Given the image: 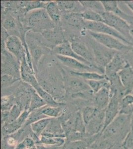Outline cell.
<instances>
[{
	"label": "cell",
	"instance_id": "4dcf8cb0",
	"mask_svg": "<svg viewBox=\"0 0 133 149\" xmlns=\"http://www.w3.org/2000/svg\"><path fill=\"white\" fill-rule=\"evenodd\" d=\"M86 81L94 93H97L101 88H106L110 89L111 88L110 83L107 78L102 80H88Z\"/></svg>",
	"mask_w": 133,
	"mask_h": 149
},
{
	"label": "cell",
	"instance_id": "7bdbcfd3",
	"mask_svg": "<svg viewBox=\"0 0 133 149\" xmlns=\"http://www.w3.org/2000/svg\"><path fill=\"white\" fill-rule=\"evenodd\" d=\"M123 149H133V129H131L125 136L121 144Z\"/></svg>",
	"mask_w": 133,
	"mask_h": 149
},
{
	"label": "cell",
	"instance_id": "6da1fadb",
	"mask_svg": "<svg viewBox=\"0 0 133 149\" xmlns=\"http://www.w3.org/2000/svg\"><path fill=\"white\" fill-rule=\"evenodd\" d=\"M131 115L119 113L114 120L106 127L101 133L103 139H109L118 136L124 140L126 135L131 130Z\"/></svg>",
	"mask_w": 133,
	"mask_h": 149
},
{
	"label": "cell",
	"instance_id": "836d02e7",
	"mask_svg": "<svg viewBox=\"0 0 133 149\" xmlns=\"http://www.w3.org/2000/svg\"><path fill=\"white\" fill-rule=\"evenodd\" d=\"M60 107H46L42 109V113L50 118H58L63 114V109Z\"/></svg>",
	"mask_w": 133,
	"mask_h": 149
},
{
	"label": "cell",
	"instance_id": "d6a6232c",
	"mask_svg": "<svg viewBox=\"0 0 133 149\" xmlns=\"http://www.w3.org/2000/svg\"><path fill=\"white\" fill-rule=\"evenodd\" d=\"M61 11L70 12H75L78 6L81 5L79 1H56Z\"/></svg>",
	"mask_w": 133,
	"mask_h": 149
},
{
	"label": "cell",
	"instance_id": "db71d44e",
	"mask_svg": "<svg viewBox=\"0 0 133 149\" xmlns=\"http://www.w3.org/2000/svg\"></svg>",
	"mask_w": 133,
	"mask_h": 149
},
{
	"label": "cell",
	"instance_id": "816d5d0a",
	"mask_svg": "<svg viewBox=\"0 0 133 149\" xmlns=\"http://www.w3.org/2000/svg\"><path fill=\"white\" fill-rule=\"evenodd\" d=\"M131 66H132V68H133V65H131Z\"/></svg>",
	"mask_w": 133,
	"mask_h": 149
},
{
	"label": "cell",
	"instance_id": "1f68e13d",
	"mask_svg": "<svg viewBox=\"0 0 133 149\" xmlns=\"http://www.w3.org/2000/svg\"><path fill=\"white\" fill-rule=\"evenodd\" d=\"M82 7L84 8L93 10L98 14H101L105 12L101 1H79Z\"/></svg>",
	"mask_w": 133,
	"mask_h": 149
},
{
	"label": "cell",
	"instance_id": "f35d334b",
	"mask_svg": "<svg viewBox=\"0 0 133 149\" xmlns=\"http://www.w3.org/2000/svg\"><path fill=\"white\" fill-rule=\"evenodd\" d=\"M23 111L22 109L18 104H15L9 110L8 122L7 123H10L16 120L19 118Z\"/></svg>",
	"mask_w": 133,
	"mask_h": 149
},
{
	"label": "cell",
	"instance_id": "44dd1931",
	"mask_svg": "<svg viewBox=\"0 0 133 149\" xmlns=\"http://www.w3.org/2000/svg\"><path fill=\"white\" fill-rule=\"evenodd\" d=\"M66 138L56 137L49 134L43 133L39 138L37 143L46 147L57 148L64 146L66 143Z\"/></svg>",
	"mask_w": 133,
	"mask_h": 149
},
{
	"label": "cell",
	"instance_id": "b9f144b4",
	"mask_svg": "<svg viewBox=\"0 0 133 149\" xmlns=\"http://www.w3.org/2000/svg\"><path fill=\"white\" fill-rule=\"evenodd\" d=\"M14 97L6 96L2 97L1 98V111H9L12 107L15 104H14Z\"/></svg>",
	"mask_w": 133,
	"mask_h": 149
},
{
	"label": "cell",
	"instance_id": "5bb4252c",
	"mask_svg": "<svg viewBox=\"0 0 133 149\" xmlns=\"http://www.w3.org/2000/svg\"><path fill=\"white\" fill-rule=\"evenodd\" d=\"M70 42L72 49L77 54L83 58V59L86 60V61H88V62L91 63L94 66L98 67L95 62L93 51H91L88 47V46L84 44V43L77 39L72 40Z\"/></svg>",
	"mask_w": 133,
	"mask_h": 149
},
{
	"label": "cell",
	"instance_id": "ac0fdd59",
	"mask_svg": "<svg viewBox=\"0 0 133 149\" xmlns=\"http://www.w3.org/2000/svg\"><path fill=\"white\" fill-rule=\"evenodd\" d=\"M31 112L29 110H24L19 118L14 122L7 123L2 127V130L6 134H13L19 130L22 126H24Z\"/></svg>",
	"mask_w": 133,
	"mask_h": 149
},
{
	"label": "cell",
	"instance_id": "7dc6e473",
	"mask_svg": "<svg viewBox=\"0 0 133 149\" xmlns=\"http://www.w3.org/2000/svg\"><path fill=\"white\" fill-rule=\"evenodd\" d=\"M124 3H125L133 13V1H124Z\"/></svg>",
	"mask_w": 133,
	"mask_h": 149
},
{
	"label": "cell",
	"instance_id": "74e56055",
	"mask_svg": "<svg viewBox=\"0 0 133 149\" xmlns=\"http://www.w3.org/2000/svg\"><path fill=\"white\" fill-rule=\"evenodd\" d=\"M42 109L34 110V111L31 112L29 118L27 119V121H26V122L25 125H24L25 126L29 125H30L31 124H32V123L37 121L39 120H41L42 119L48 118V117H46L45 115L42 113Z\"/></svg>",
	"mask_w": 133,
	"mask_h": 149
},
{
	"label": "cell",
	"instance_id": "f907efd6",
	"mask_svg": "<svg viewBox=\"0 0 133 149\" xmlns=\"http://www.w3.org/2000/svg\"><path fill=\"white\" fill-rule=\"evenodd\" d=\"M131 94H132V95H133V89H132V91L131 93Z\"/></svg>",
	"mask_w": 133,
	"mask_h": 149
},
{
	"label": "cell",
	"instance_id": "8992f818",
	"mask_svg": "<svg viewBox=\"0 0 133 149\" xmlns=\"http://www.w3.org/2000/svg\"><path fill=\"white\" fill-rule=\"evenodd\" d=\"M83 27L87 29L88 31H90L107 34L114 36L128 45H133L132 43L130 42L129 41H128L123 36H122L118 31H115L113 28L107 25L104 22H92L84 20Z\"/></svg>",
	"mask_w": 133,
	"mask_h": 149
},
{
	"label": "cell",
	"instance_id": "e0dca14e",
	"mask_svg": "<svg viewBox=\"0 0 133 149\" xmlns=\"http://www.w3.org/2000/svg\"><path fill=\"white\" fill-rule=\"evenodd\" d=\"M112 95L110 88H101L93 96L94 107L98 109L104 110L106 109L111 100Z\"/></svg>",
	"mask_w": 133,
	"mask_h": 149
},
{
	"label": "cell",
	"instance_id": "681fc988",
	"mask_svg": "<svg viewBox=\"0 0 133 149\" xmlns=\"http://www.w3.org/2000/svg\"><path fill=\"white\" fill-rule=\"evenodd\" d=\"M27 149H37V146L36 145V146H33V147H32L30 148Z\"/></svg>",
	"mask_w": 133,
	"mask_h": 149
},
{
	"label": "cell",
	"instance_id": "d590c367",
	"mask_svg": "<svg viewBox=\"0 0 133 149\" xmlns=\"http://www.w3.org/2000/svg\"><path fill=\"white\" fill-rule=\"evenodd\" d=\"M100 110L94 107H86L83 109L81 113L86 125L97 114Z\"/></svg>",
	"mask_w": 133,
	"mask_h": 149
},
{
	"label": "cell",
	"instance_id": "8d00e7d4",
	"mask_svg": "<svg viewBox=\"0 0 133 149\" xmlns=\"http://www.w3.org/2000/svg\"><path fill=\"white\" fill-rule=\"evenodd\" d=\"M81 15L84 20L92 22H104L101 15L93 10L86 9L81 12Z\"/></svg>",
	"mask_w": 133,
	"mask_h": 149
},
{
	"label": "cell",
	"instance_id": "9c48e42d",
	"mask_svg": "<svg viewBox=\"0 0 133 149\" xmlns=\"http://www.w3.org/2000/svg\"><path fill=\"white\" fill-rule=\"evenodd\" d=\"M129 62L122 53H117L105 68L104 74L107 79L118 74L120 71L130 66Z\"/></svg>",
	"mask_w": 133,
	"mask_h": 149
},
{
	"label": "cell",
	"instance_id": "d4e9b609",
	"mask_svg": "<svg viewBox=\"0 0 133 149\" xmlns=\"http://www.w3.org/2000/svg\"><path fill=\"white\" fill-rule=\"evenodd\" d=\"M51 119L50 118H45L31 124L30 125L31 129L36 137L39 139L40 137L45 132L48 127Z\"/></svg>",
	"mask_w": 133,
	"mask_h": 149
},
{
	"label": "cell",
	"instance_id": "7a4b0ae2",
	"mask_svg": "<svg viewBox=\"0 0 133 149\" xmlns=\"http://www.w3.org/2000/svg\"><path fill=\"white\" fill-rule=\"evenodd\" d=\"M27 23L30 29L41 33L56 26L47 14L46 9H37L29 12L27 15Z\"/></svg>",
	"mask_w": 133,
	"mask_h": 149
},
{
	"label": "cell",
	"instance_id": "f6af8a7d",
	"mask_svg": "<svg viewBox=\"0 0 133 149\" xmlns=\"http://www.w3.org/2000/svg\"><path fill=\"white\" fill-rule=\"evenodd\" d=\"M124 54H126V56H125V57L126 58H128L129 57V58H130V59L133 61V44L130 48L129 50Z\"/></svg>",
	"mask_w": 133,
	"mask_h": 149
},
{
	"label": "cell",
	"instance_id": "603a6c76",
	"mask_svg": "<svg viewBox=\"0 0 133 149\" xmlns=\"http://www.w3.org/2000/svg\"><path fill=\"white\" fill-rule=\"evenodd\" d=\"M58 118H59L51 119L50 123L43 133L49 134L56 137L66 138L62 124Z\"/></svg>",
	"mask_w": 133,
	"mask_h": 149
},
{
	"label": "cell",
	"instance_id": "cb8c5ba5",
	"mask_svg": "<svg viewBox=\"0 0 133 149\" xmlns=\"http://www.w3.org/2000/svg\"><path fill=\"white\" fill-rule=\"evenodd\" d=\"M46 10L51 20L57 26L61 21L62 11L56 1L49 2L46 8Z\"/></svg>",
	"mask_w": 133,
	"mask_h": 149
},
{
	"label": "cell",
	"instance_id": "277c9868",
	"mask_svg": "<svg viewBox=\"0 0 133 149\" xmlns=\"http://www.w3.org/2000/svg\"><path fill=\"white\" fill-rule=\"evenodd\" d=\"M91 37L97 42L109 49L124 54L128 52L132 45H128L112 36L88 31Z\"/></svg>",
	"mask_w": 133,
	"mask_h": 149
},
{
	"label": "cell",
	"instance_id": "7c38bea8",
	"mask_svg": "<svg viewBox=\"0 0 133 149\" xmlns=\"http://www.w3.org/2000/svg\"><path fill=\"white\" fill-rule=\"evenodd\" d=\"M105 109L100 110L97 114L86 125L85 136L101 135L104 125Z\"/></svg>",
	"mask_w": 133,
	"mask_h": 149
},
{
	"label": "cell",
	"instance_id": "2e32d148",
	"mask_svg": "<svg viewBox=\"0 0 133 149\" xmlns=\"http://www.w3.org/2000/svg\"><path fill=\"white\" fill-rule=\"evenodd\" d=\"M56 26L53 28L46 29L41 32L44 39L50 44L54 45V47L66 41L62 29Z\"/></svg>",
	"mask_w": 133,
	"mask_h": 149
},
{
	"label": "cell",
	"instance_id": "3957f363",
	"mask_svg": "<svg viewBox=\"0 0 133 149\" xmlns=\"http://www.w3.org/2000/svg\"><path fill=\"white\" fill-rule=\"evenodd\" d=\"M100 15L103 19L104 23L118 31L133 44V39L131 34L130 26L126 21L111 13L104 12Z\"/></svg>",
	"mask_w": 133,
	"mask_h": 149
},
{
	"label": "cell",
	"instance_id": "5b68a950",
	"mask_svg": "<svg viewBox=\"0 0 133 149\" xmlns=\"http://www.w3.org/2000/svg\"><path fill=\"white\" fill-rule=\"evenodd\" d=\"M91 46L96 64L104 70L106 65L118 52L105 47L93 39L91 42Z\"/></svg>",
	"mask_w": 133,
	"mask_h": 149
},
{
	"label": "cell",
	"instance_id": "ba28073f",
	"mask_svg": "<svg viewBox=\"0 0 133 149\" xmlns=\"http://www.w3.org/2000/svg\"><path fill=\"white\" fill-rule=\"evenodd\" d=\"M123 97L124 95L118 91L112 93L109 103L105 109L104 125L102 133L119 114L121 100Z\"/></svg>",
	"mask_w": 133,
	"mask_h": 149
},
{
	"label": "cell",
	"instance_id": "c3c4849f",
	"mask_svg": "<svg viewBox=\"0 0 133 149\" xmlns=\"http://www.w3.org/2000/svg\"><path fill=\"white\" fill-rule=\"evenodd\" d=\"M130 126L131 129H133V111L130 116Z\"/></svg>",
	"mask_w": 133,
	"mask_h": 149
},
{
	"label": "cell",
	"instance_id": "ab89813d",
	"mask_svg": "<svg viewBox=\"0 0 133 149\" xmlns=\"http://www.w3.org/2000/svg\"><path fill=\"white\" fill-rule=\"evenodd\" d=\"M20 79L15 78L10 74H1V85L2 88H6L14 85L15 82L19 81Z\"/></svg>",
	"mask_w": 133,
	"mask_h": 149
},
{
	"label": "cell",
	"instance_id": "f5cc1de1",
	"mask_svg": "<svg viewBox=\"0 0 133 149\" xmlns=\"http://www.w3.org/2000/svg\"></svg>",
	"mask_w": 133,
	"mask_h": 149
},
{
	"label": "cell",
	"instance_id": "83f0119b",
	"mask_svg": "<svg viewBox=\"0 0 133 149\" xmlns=\"http://www.w3.org/2000/svg\"><path fill=\"white\" fill-rule=\"evenodd\" d=\"M66 22L69 26L73 27H79L84 26V20L81 15V13L70 12L65 16Z\"/></svg>",
	"mask_w": 133,
	"mask_h": 149
},
{
	"label": "cell",
	"instance_id": "4fadbf2b",
	"mask_svg": "<svg viewBox=\"0 0 133 149\" xmlns=\"http://www.w3.org/2000/svg\"><path fill=\"white\" fill-rule=\"evenodd\" d=\"M20 78L22 81L34 89L40 86L36 78L35 71L31 68L27 62L26 56H24L20 61Z\"/></svg>",
	"mask_w": 133,
	"mask_h": 149
},
{
	"label": "cell",
	"instance_id": "f1b7e54d",
	"mask_svg": "<svg viewBox=\"0 0 133 149\" xmlns=\"http://www.w3.org/2000/svg\"><path fill=\"white\" fill-rule=\"evenodd\" d=\"M34 90L39 96L46 102L47 105H49L51 107H60L65 104L62 102H58L56 101L52 95L44 90L41 85Z\"/></svg>",
	"mask_w": 133,
	"mask_h": 149
},
{
	"label": "cell",
	"instance_id": "4316f807",
	"mask_svg": "<svg viewBox=\"0 0 133 149\" xmlns=\"http://www.w3.org/2000/svg\"><path fill=\"white\" fill-rule=\"evenodd\" d=\"M70 74L73 76L79 77L86 81L102 80L106 78L105 74H101L94 72H77L70 71Z\"/></svg>",
	"mask_w": 133,
	"mask_h": 149
},
{
	"label": "cell",
	"instance_id": "484cf974",
	"mask_svg": "<svg viewBox=\"0 0 133 149\" xmlns=\"http://www.w3.org/2000/svg\"><path fill=\"white\" fill-rule=\"evenodd\" d=\"M133 111V95L130 93L122 97L119 113L131 115Z\"/></svg>",
	"mask_w": 133,
	"mask_h": 149
},
{
	"label": "cell",
	"instance_id": "9a60e30c",
	"mask_svg": "<svg viewBox=\"0 0 133 149\" xmlns=\"http://www.w3.org/2000/svg\"><path fill=\"white\" fill-rule=\"evenodd\" d=\"M56 56L59 61L64 66L72 70H74L72 71L77 72H94L98 73L95 69L82 63L81 61L74 58L68 57L60 55H57Z\"/></svg>",
	"mask_w": 133,
	"mask_h": 149
},
{
	"label": "cell",
	"instance_id": "ffe728a7",
	"mask_svg": "<svg viewBox=\"0 0 133 149\" xmlns=\"http://www.w3.org/2000/svg\"><path fill=\"white\" fill-rule=\"evenodd\" d=\"M118 74L125 88V95L131 93L133 88V69L131 65L120 71Z\"/></svg>",
	"mask_w": 133,
	"mask_h": 149
},
{
	"label": "cell",
	"instance_id": "60d3db41",
	"mask_svg": "<svg viewBox=\"0 0 133 149\" xmlns=\"http://www.w3.org/2000/svg\"><path fill=\"white\" fill-rule=\"evenodd\" d=\"M105 12L115 14L119 7L118 1H101Z\"/></svg>",
	"mask_w": 133,
	"mask_h": 149
},
{
	"label": "cell",
	"instance_id": "d6986e66",
	"mask_svg": "<svg viewBox=\"0 0 133 149\" xmlns=\"http://www.w3.org/2000/svg\"><path fill=\"white\" fill-rule=\"evenodd\" d=\"M26 42L31 54L34 69L35 71L39 60L44 54L43 49H42L39 42L33 39L26 41Z\"/></svg>",
	"mask_w": 133,
	"mask_h": 149
},
{
	"label": "cell",
	"instance_id": "bcb514c9",
	"mask_svg": "<svg viewBox=\"0 0 133 149\" xmlns=\"http://www.w3.org/2000/svg\"><path fill=\"white\" fill-rule=\"evenodd\" d=\"M7 143L9 146H16L17 145V141L13 138H8L7 140Z\"/></svg>",
	"mask_w": 133,
	"mask_h": 149
},
{
	"label": "cell",
	"instance_id": "e575fe53",
	"mask_svg": "<svg viewBox=\"0 0 133 149\" xmlns=\"http://www.w3.org/2000/svg\"><path fill=\"white\" fill-rule=\"evenodd\" d=\"M2 27L5 29L8 33H18L19 31L16 30L17 27V24L15 19L11 15H8L3 21Z\"/></svg>",
	"mask_w": 133,
	"mask_h": 149
},
{
	"label": "cell",
	"instance_id": "52a82bcc",
	"mask_svg": "<svg viewBox=\"0 0 133 149\" xmlns=\"http://www.w3.org/2000/svg\"><path fill=\"white\" fill-rule=\"evenodd\" d=\"M20 62L8 51L2 50V74H10L20 79Z\"/></svg>",
	"mask_w": 133,
	"mask_h": 149
},
{
	"label": "cell",
	"instance_id": "f546056e",
	"mask_svg": "<svg viewBox=\"0 0 133 149\" xmlns=\"http://www.w3.org/2000/svg\"><path fill=\"white\" fill-rule=\"evenodd\" d=\"M47 103L44 101L39 95L36 93L34 89L31 93V102L29 104V110L31 112L34 110L42 109L47 106Z\"/></svg>",
	"mask_w": 133,
	"mask_h": 149
},
{
	"label": "cell",
	"instance_id": "7402d4cb",
	"mask_svg": "<svg viewBox=\"0 0 133 149\" xmlns=\"http://www.w3.org/2000/svg\"><path fill=\"white\" fill-rule=\"evenodd\" d=\"M67 86L69 91L74 95L91 90L86 81H84L77 77L69 79Z\"/></svg>",
	"mask_w": 133,
	"mask_h": 149
},
{
	"label": "cell",
	"instance_id": "8fae6325",
	"mask_svg": "<svg viewBox=\"0 0 133 149\" xmlns=\"http://www.w3.org/2000/svg\"><path fill=\"white\" fill-rule=\"evenodd\" d=\"M53 51L57 55H60L62 56H66L68 57L74 58L78 60L79 61H81V62L95 69L100 74H104L105 70L101 69L97 66H94L91 63L88 62V61H86V60L83 59V58L77 54L72 49L70 42L66 41L65 42L57 46H56L53 48Z\"/></svg>",
	"mask_w": 133,
	"mask_h": 149
},
{
	"label": "cell",
	"instance_id": "30bf717a",
	"mask_svg": "<svg viewBox=\"0 0 133 149\" xmlns=\"http://www.w3.org/2000/svg\"><path fill=\"white\" fill-rule=\"evenodd\" d=\"M5 48L20 62L24 56H26L24 43L20 37L10 35L5 42Z\"/></svg>",
	"mask_w": 133,
	"mask_h": 149
},
{
	"label": "cell",
	"instance_id": "ee69618b",
	"mask_svg": "<svg viewBox=\"0 0 133 149\" xmlns=\"http://www.w3.org/2000/svg\"><path fill=\"white\" fill-rule=\"evenodd\" d=\"M36 145V142L32 138L26 137L22 142L17 144L15 149H27Z\"/></svg>",
	"mask_w": 133,
	"mask_h": 149
}]
</instances>
